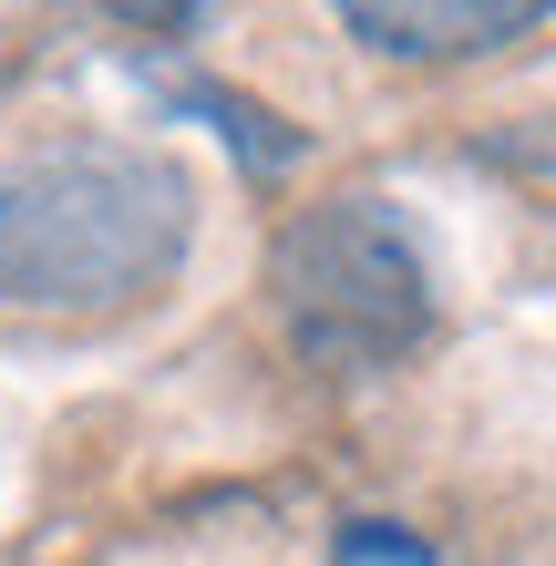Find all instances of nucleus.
Returning <instances> with one entry per match:
<instances>
[{
	"label": "nucleus",
	"mask_w": 556,
	"mask_h": 566,
	"mask_svg": "<svg viewBox=\"0 0 556 566\" xmlns=\"http://www.w3.org/2000/svg\"><path fill=\"white\" fill-rule=\"evenodd\" d=\"M196 186L145 145H52L0 176V298L124 310L186 258Z\"/></svg>",
	"instance_id": "obj_1"
},
{
	"label": "nucleus",
	"mask_w": 556,
	"mask_h": 566,
	"mask_svg": "<svg viewBox=\"0 0 556 566\" xmlns=\"http://www.w3.org/2000/svg\"><path fill=\"white\" fill-rule=\"evenodd\" d=\"M279 319L300 360L319 371H391L402 350H422L433 329V279H422L412 227L381 207V196H331V207H300L279 227L269 258Z\"/></svg>",
	"instance_id": "obj_2"
},
{
	"label": "nucleus",
	"mask_w": 556,
	"mask_h": 566,
	"mask_svg": "<svg viewBox=\"0 0 556 566\" xmlns=\"http://www.w3.org/2000/svg\"><path fill=\"white\" fill-rule=\"evenodd\" d=\"M350 21V42H371L391 62H474L495 42H526L556 0H331Z\"/></svg>",
	"instance_id": "obj_3"
},
{
	"label": "nucleus",
	"mask_w": 556,
	"mask_h": 566,
	"mask_svg": "<svg viewBox=\"0 0 556 566\" xmlns=\"http://www.w3.org/2000/svg\"><path fill=\"white\" fill-rule=\"evenodd\" d=\"M114 11H124V21H145V31H176L196 0H114Z\"/></svg>",
	"instance_id": "obj_4"
}]
</instances>
